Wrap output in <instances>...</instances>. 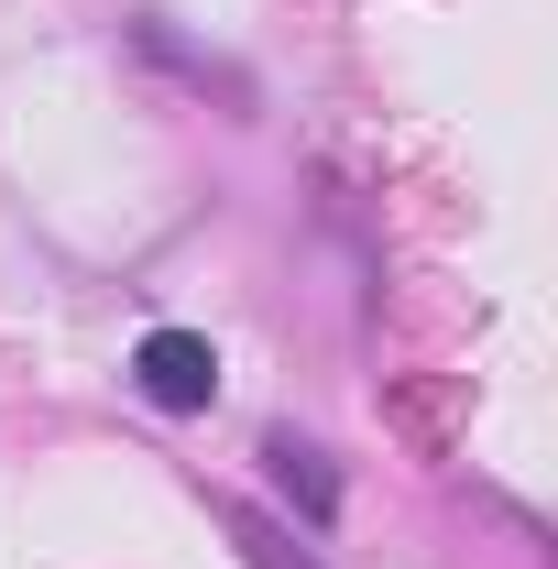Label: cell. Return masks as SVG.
<instances>
[{"instance_id":"1","label":"cell","mask_w":558,"mask_h":569,"mask_svg":"<svg viewBox=\"0 0 558 569\" xmlns=\"http://www.w3.org/2000/svg\"><path fill=\"white\" fill-rule=\"evenodd\" d=\"M132 383H142V406H165V417H209L219 406V351L198 329H153L132 351Z\"/></svg>"},{"instance_id":"2","label":"cell","mask_w":558,"mask_h":569,"mask_svg":"<svg viewBox=\"0 0 558 569\" xmlns=\"http://www.w3.org/2000/svg\"><path fill=\"white\" fill-rule=\"evenodd\" d=\"M263 460H275V482H285V493L307 503V526H329V515H340V482L318 471V449H296V438H275Z\"/></svg>"},{"instance_id":"3","label":"cell","mask_w":558,"mask_h":569,"mask_svg":"<svg viewBox=\"0 0 558 569\" xmlns=\"http://www.w3.org/2000/svg\"><path fill=\"white\" fill-rule=\"evenodd\" d=\"M241 548H252V569H307V559L275 537V526H263V515H241Z\"/></svg>"}]
</instances>
